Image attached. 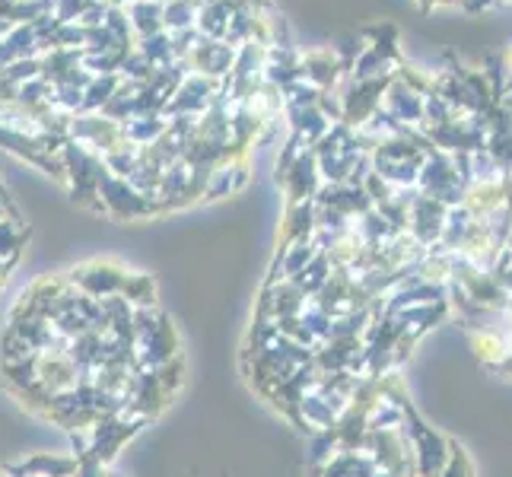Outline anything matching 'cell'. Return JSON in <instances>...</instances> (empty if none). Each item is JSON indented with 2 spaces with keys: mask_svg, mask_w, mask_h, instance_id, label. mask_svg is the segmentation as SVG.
<instances>
[{
  "mask_svg": "<svg viewBox=\"0 0 512 477\" xmlns=\"http://www.w3.org/2000/svg\"><path fill=\"white\" fill-rule=\"evenodd\" d=\"M74 477H112V474H109V465H102L99 458L83 455V458H77V474Z\"/></svg>",
  "mask_w": 512,
  "mask_h": 477,
  "instance_id": "obj_3",
  "label": "cell"
},
{
  "mask_svg": "<svg viewBox=\"0 0 512 477\" xmlns=\"http://www.w3.org/2000/svg\"><path fill=\"white\" fill-rule=\"evenodd\" d=\"M121 296L128 299L134 309H147L156 306V284L150 274H125V284H121Z\"/></svg>",
  "mask_w": 512,
  "mask_h": 477,
  "instance_id": "obj_2",
  "label": "cell"
},
{
  "mask_svg": "<svg viewBox=\"0 0 512 477\" xmlns=\"http://www.w3.org/2000/svg\"><path fill=\"white\" fill-rule=\"evenodd\" d=\"M23 477H39V474H23Z\"/></svg>",
  "mask_w": 512,
  "mask_h": 477,
  "instance_id": "obj_5",
  "label": "cell"
},
{
  "mask_svg": "<svg viewBox=\"0 0 512 477\" xmlns=\"http://www.w3.org/2000/svg\"><path fill=\"white\" fill-rule=\"evenodd\" d=\"M0 477H13V474L7 471V465H4V468H0Z\"/></svg>",
  "mask_w": 512,
  "mask_h": 477,
  "instance_id": "obj_4",
  "label": "cell"
},
{
  "mask_svg": "<svg viewBox=\"0 0 512 477\" xmlns=\"http://www.w3.org/2000/svg\"><path fill=\"white\" fill-rule=\"evenodd\" d=\"M125 268H118L112 261H90V264H80L67 274V280L74 284L80 293L93 296V299H105V296H115L121 293V284H125Z\"/></svg>",
  "mask_w": 512,
  "mask_h": 477,
  "instance_id": "obj_1",
  "label": "cell"
}]
</instances>
